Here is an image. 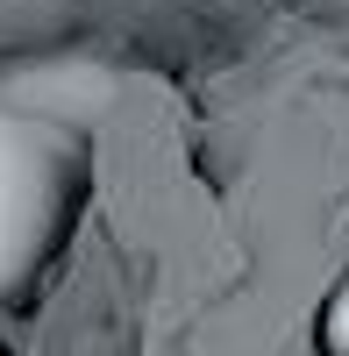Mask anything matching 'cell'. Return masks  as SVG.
<instances>
[{
	"label": "cell",
	"instance_id": "cell-1",
	"mask_svg": "<svg viewBox=\"0 0 349 356\" xmlns=\"http://www.w3.org/2000/svg\"><path fill=\"white\" fill-rule=\"evenodd\" d=\"M79 171H86V136L0 107V307L65 243Z\"/></svg>",
	"mask_w": 349,
	"mask_h": 356
},
{
	"label": "cell",
	"instance_id": "cell-2",
	"mask_svg": "<svg viewBox=\"0 0 349 356\" xmlns=\"http://www.w3.org/2000/svg\"><path fill=\"white\" fill-rule=\"evenodd\" d=\"M114 93H122V79L93 50H43V57H22V65L0 72V107L8 114H29V122H50L72 136L93 129Z\"/></svg>",
	"mask_w": 349,
	"mask_h": 356
},
{
	"label": "cell",
	"instance_id": "cell-3",
	"mask_svg": "<svg viewBox=\"0 0 349 356\" xmlns=\"http://www.w3.org/2000/svg\"><path fill=\"white\" fill-rule=\"evenodd\" d=\"M321 342H328V356H349V285L328 300V314H321Z\"/></svg>",
	"mask_w": 349,
	"mask_h": 356
}]
</instances>
